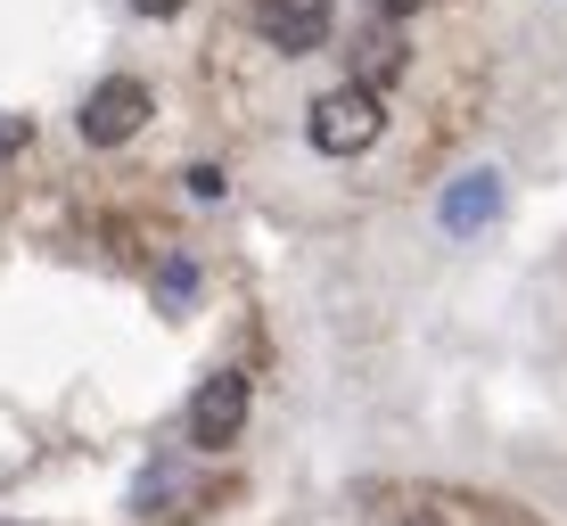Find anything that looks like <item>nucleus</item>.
Returning a JSON list of instances; mask_svg holds the SVG:
<instances>
[{
	"label": "nucleus",
	"mask_w": 567,
	"mask_h": 526,
	"mask_svg": "<svg viewBox=\"0 0 567 526\" xmlns=\"http://www.w3.org/2000/svg\"><path fill=\"white\" fill-rule=\"evenodd\" d=\"M379 124H386V107H379V91H370V83L321 91L312 115H305V132H312V148H321V157H362V148L379 141Z\"/></svg>",
	"instance_id": "f257e3e1"
},
{
	"label": "nucleus",
	"mask_w": 567,
	"mask_h": 526,
	"mask_svg": "<svg viewBox=\"0 0 567 526\" xmlns=\"http://www.w3.org/2000/svg\"><path fill=\"white\" fill-rule=\"evenodd\" d=\"M247 403H256L247 370H214V379L198 386V403H189V444H206V453H230V444L247 436Z\"/></svg>",
	"instance_id": "f03ea898"
},
{
	"label": "nucleus",
	"mask_w": 567,
	"mask_h": 526,
	"mask_svg": "<svg viewBox=\"0 0 567 526\" xmlns=\"http://www.w3.org/2000/svg\"><path fill=\"white\" fill-rule=\"evenodd\" d=\"M148 124V91L132 83V74H115V83H100L83 100V115H74V132H83L91 148H115V141H132V132Z\"/></svg>",
	"instance_id": "7ed1b4c3"
},
{
	"label": "nucleus",
	"mask_w": 567,
	"mask_h": 526,
	"mask_svg": "<svg viewBox=\"0 0 567 526\" xmlns=\"http://www.w3.org/2000/svg\"><path fill=\"white\" fill-rule=\"evenodd\" d=\"M256 25H264L271 50L305 58V50L329 42V0H256Z\"/></svg>",
	"instance_id": "20e7f679"
},
{
	"label": "nucleus",
	"mask_w": 567,
	"mask_h": 526,
	"mask_svg": "<svg viewBox=\"0 0 567 526\" xmlns=\"http://www.w3.org/2000/svg\"><path fill=\"white\" fill-rule=\"evenodd\" d=\"M502 214V173H461L453 189H444V206H436V223L453 230V239H468V230H485Z\"/></svg>",
	"instance_id": "39448f33"
},
{
	"label": "nucleus",
	"mask_w": 567,
	"mask_h": 526,
	"mask_svg": "<svg viewBox=\"0 0 567 526\" xmlns=\"http://www.w3.org/2000/svg\"><path fill=\"white\" fill-rule=\"evenodd\" d=\"M189 297H198V264H182V256L156 264V305H165V313H182Z\"/></svg>",
	"instance_id": "423d86ee"
},
{
	"label": "nucleus",
	"mask_w": 567,
	"mask_h": 526,
	"mask_svg": "<svg viewBox=\"0 0 567 526\" xmlns=\"http://www.w3.org/2000/svg\"><path fill=\"white\" fill-rule=\"evenodd\" d=\"M386 74H403V42H370L362 50V83H386Z\"/></svg>",
	"instance_id": "0eeeda50"
},
{
	"label": "nucleus",
	"mask_w": 567,
	"mask_h": 526,
	"mask_svg": "<svg viewBox=\"0 0 567 526\" xmlns=\"http://www.w3.org/2000/svg\"><path fill=\"white\" fill-rule=\"evenodd\" d=\"M189 198H198V206H214V198H223V173H214V165H198V173H189Z\"/></svg>",
	"instance_id": "6e6552de"
},
{
	"label": "nucleus",
	"mask_w": 567,
	"mask_h": 526,
	"mask_svg": "<svg viewBox=\"0 0 567 526\" xmlns=\"http://www.w3.org/2000/svg\"><path fill=\"white\" fill-rule=\"evenodd\" d=\"M370 9H379V17H420L427 0H370Z\"/></svg>",
	"instance_id": "1a4fd4ad"
},
{
	"label": "nucleus",
	"mask_w": 567,
	"mask_h": 526,
	"mask_svg": "<svg viewBox=\"0 0 567 526\" xmlns=\"http://www.w3.org/2000/svg\"><path fill=\"white\" fill-rule=\"evenodd\" d=\"M132 9H141V17H173L182 0H132Z\"/></svg>",
	"instance_id": "9d476101"
},
{
	"label": "nucleus",
	"mask_w": 567,
	"mask_h": 526,
	"mask_svg": "<svg viewBox=\"0 0 567 526\" xmlns=\"http://www.w3.org/2000/svg\"><path fill=\"white\" fill-rule=\"evenodd\" d=\"M403 526H436V518H403Z\"/></svg>",
	"instance_id": "9b49d317"
}]
</instances>
